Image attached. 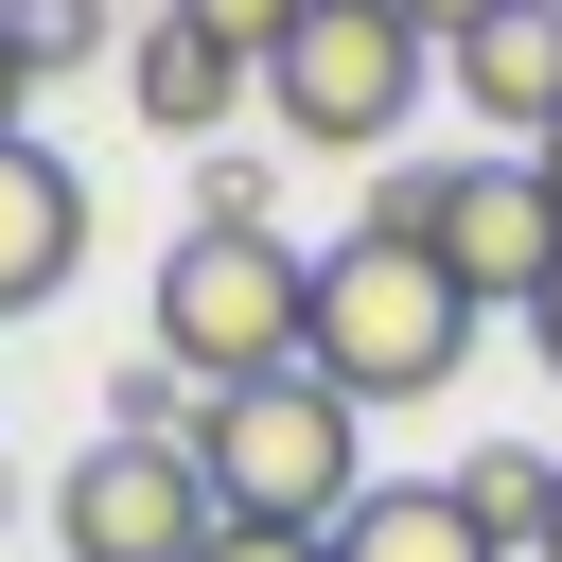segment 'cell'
I'll return each instance as SVG.
<instances>
[{
  "label": "cell",
  "instance_id": "obj_1",
  "mask_svg": "<svg viewBox=\"0 0 562 562\" xmlns=\"http://www.w3.org/2000/svg\"><path fill=\"white\" fill-rule=\"evenodd\" d=\"M299 369L369 422V404H439L457 369H474V299L439 281V246H386V228H351V246H316V334H299Z\"/></svg>",
  "mask_w": 562,
  "mask_h": 562
},
{
  "label": "cell",
  "instance_id": "obj_2",
  "mask_svg": "<svg viewBox=\"0 0 562 562\" xmlns=\"http://www.w3.org/2000/svg\"><path fill=\"white\" fill-rule=\"evenodd\" d=\"M299 334H316V263H299L281 228H176V246H158V369H176L193 404L281 386Z\"/></svg>",
  "mask_w": 562,
  "mask_h": 562
},
{
  "label": "cell",
  "instance_id": "obj_3",
  "mask_svg": "<svg viewBox=\"0 0 562 562\" xmlns=\"http://www.w3.org/2000/svg\"><path fill=\"white\" fill-rule=\"evenodd\" d=\"M193 474H211V527H299V544H334L351 492H369V422H351L316 369H281V386L193 404Z\"/></svg>",
  "mask_w": 562,
  "mask_h": 562
},
{
  "label": "cell",
  "instance_id": "obj_4",
  "mask_svg": "<svg viewBox=\"0 0 562 562\" xmlns=\"http://www.w3.org/2000/svg\"><path fill=\"white\" fill-rule=\"evenodd\" d=\"M422 70H439V53H422L386 0H299V35L263 53V105H281V140H316V158H369V140H404Z\"/></svg>",
  "mask_w": 562,
  "mask_h": 562
},
{
  "label": "cell",
  "instance_id": "obj_5",
  "mask_svg": "<svg viewBox=\"0 0 562 562\" xmlns=\"http://www.w3.org/2000/svg\"><path fill=\"white\" fill-rule=\"evenodd\" d=\"M53 544L70 562H211V474L193 439H88L53 474Z\"/></svg>",
  "mask_w": 562,
  "mask_h": 562
},
{
  "label": "cell",
  "instance_id": "obj_6",
  "mask_svg": "<svg viewBox=\"0 0 562 562\" xmlns=\"http://www.w3.org/2000/svg\"><path fill=\"white\" fill-rule=\"evenodd\" d=\"M422 246H439V281H457L474 316H492V299L527 316V299L562 281V193H544V158H439V228H422Z\"/></svg>",
  "mask_w": 562,
  "mask_h": 562
},
{
  "label": "cell",
  "instance_id": "obj_7",
  "mask_svg": "<svg viewBox=\"0 0 562 562\" xmlns=\"http://www.w3.org/2000/svg\"><path fill=\"white\" fill-rule=\"evenodd\" d=\"M439 88L474 105V140H492V158H544V140H562V0L474 18V35L439 53Z\"/></svg>",
  "mask_w": 562,
  "mask_h": 562
},
{
  "label": "cell",
  "instance_id": "obj_8",
  "mask_svg": "<svg viewBox=\"0 0 562 562\" xmlns=\"http://www.w3.org/2000/svg\"><path fill=\"white\" fill-rule=\"evenodd\" d=\"M70 263H88V176L53 140H0V316L70 299Z\"/></svg>",
  "mask_w": 562,
  "mask_h": 562
},
{
  "label": "cell",
  "instance_id": "obj_9",
  "mask_svg": "<svg viewBox=\"0 0 562 562\" xmlns=\"http://www.w3.org/2000/svg\"><path fill=\"white\" fill-rule=\"evenodd\" d=\"M123 88H140V123H158V140H228V105H246L263 70H246V53H211L193 18H140V35H123Z\"/></svg>",
  "mask_w": 562,
  "mask_h": 562
},
{
  "label": "cell",
  "instance_id": "obj_10",
  "mask_svg": "<svg viewBox=\"0 0 562 562\" xmlns=\"http://www.w3.org/2000/svg\"><path fill=\"white\" fill-rule=\"evenodd\" d=\"M334 562H492V544H474L457 474H369V492H351V527H334Z\"/></svg>",
  "mask_w": 562,
  "mask_h": 562
},
{
  "label": "cell",
  "instance_id": "obj_11",
  "mask_svg": "<svg viewBox=\"0 0 562 562\" xmlns=\"http://www.w3.org/2000/svg\"><path fill=\"white\" fill-rule=\"evenodd\" d=\"M457 509H474V544H492V562H544L562 457H544V439H474V457H457Z\"/></svg>",
  "mask_w": 562,
  "mask_h": 562
},
{
  "label": "cell",
  "instance_id": "obj_12",
  "mask_svg": "<svg viewBox=\"0 0 562 562\" xmlns=\"http://www.w3.org/2000/svg\"><path fill=\"white\" fill-rule=\"evenodd\" d=\"M105 35H123V0H0V53L18 70H88Z\"/></svg>",
  "mask_w": 562,
  "mask_h": 562
},
{
  "label": "cell",
  "instance_id": "obj_13",
  "mask_svg": "<svg viewBox=\"0 0 562 562\" xmlns=\"http://www.w3.org/2000/svg\"><path fill=\"white\" fill-rule=\"evenodd\" d=\"M105 439H193V386H176L158 351H123V369H105Z\"/></svg>",
  "mask_w": 562,
  "mask_h": 562
},
{
  "label": "cell",
  "instance_id": "obj_14",
  "mask_svg": "<svg viewBox=\"0 0 562 562\" xmlns=\"http://www.w3.org/2000/svg\"><path fill=\"white\" fill-rule=\"evenodd\" d=\"M158 18H193V35H211V53H246V70L299 35V0H158Z\"/></svg>",
  "mask_w": 562,
  "mask_h": 562
},
{
  "label": "cell",
  "instance_id": "obj_15",
  "mask_svg": "<svg viewBox=\"0 0 562 562\" xmlns=\"http://www.w3.org/2000/svg\"><path fill=\"white\" fill-rule=\"evenodd\" d=\"M193 228H281V176L228 140V158H211V193H193Z\"/></svg>",
  "mask_w": 562,
  "mask_h": 562
},
{
  "label": "cell",
  "instance_id": "obj_16",
  "mask_svg": "<svg viewBox=\"0 0 562 562\" xmlns=\"http://www.w3.org/2000/svg\"><path fill=\"white\" fill-rule=\"evenodd\" d=\"M386 18H404L422 53H457V35H474V18H509V0H386Z\"/></svg>",
  "mask_w": 562,
  "mask_h": 562
},
{
  "label": "cell",
  "instance_id": "obj_17",
  "mask_svg": "<svg viewBox=\"0 0 562 562\" xmlns=\"http://www.w3.org/2000/svg\"><path fill=\"white\" fill-rule=\"evenodd\" d=\"M211 562H334V544H299V527H211Z\"/></svg>",
  "mask_w": 562,
  "mask_h": 562
},
{
  "label": "cell",
  "instance_id": "obj_18",
  "mask_svg": "<svg viewBox=\"0 0 562 562\" xmlns=\"http://www.w3.org/2000/svg\"><path fill=\"white\" fill-rule=\"evenodd\" d=\"M18 105H35V70H18V53H0V140H18Z\"/></svg>",
  "mask_w": 562,
  "mask_h": 562
},
{
  "label": "cell",
  "instance_id": "obj_19",
  "mask_svg": "<svg viewBox=\"0 0 562 562\" xmlns=\"http://www.w3.org/2000/svg\"><path fill=\"white\" fill-rule=\"evenodd\" d=\"M527 334H544V369H562V281H544V299H527Z\"/></svg>",
  "mask_w": 562,
  "mask_h": 562
},
{
  "label": "cell",
  "instance_id": "obj_20",
  "mask_svg": "<svg viewBox=\"0 0 562 562\" xmlns=\"http://www.w3.org/2000/svg\"><path fill=\"white\" fill-rule=\"evenodd\" d=\"M544 562H562V509H544Z\"/></svg>",
  "mask_w": 562,
  "mask_h": 562
},
{
  "label": "cell",
  "instance_id": "obj_21",
  "mask_svg": "<svg viewBox=\"0 0 562 562\" xmlns=\"http://www.w3.org/2000/svg\"><path fill=\"white\" fill-rule=\"evenodd\" d=\"M544 193H562V140H544Z\"/></svg>",
  "mask_w": 562,
  "mask_h": 562
},
{
  "label": "cell",
  "instance_id": "obj_22",
  "mask_svg": "<svg viewBox=\"0 0 562 562\" xmlns=\"http://www.w3.org/2000/svg\"><path fill=\"white\" fill-rule=\"evenodd\" d=\"M0 509H18V457H0Z\"/></svg>",
  "mask_w": 562,
  "mask_h": 562
}]
</instances>
